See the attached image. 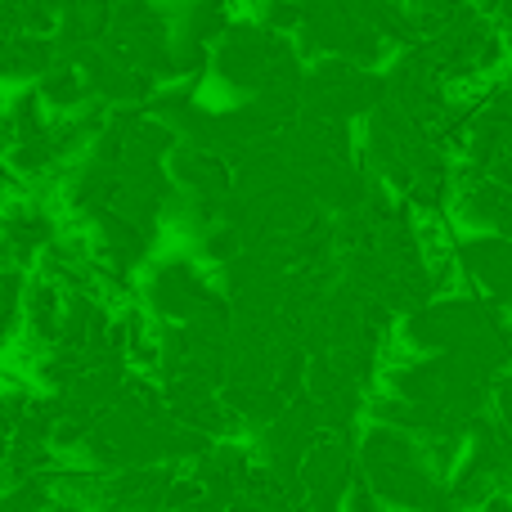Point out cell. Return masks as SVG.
Masks as SVG:
<instances>
[{
	"instance_id": "obj_1",
	"label": "cell",
	"mask_w": 512,
	"mask_h": 512,
	"mask_svg": "<svg viewBox=\"0 0 512 512\" xmlns=\"http://www.w3.org/2000/svg\"><path fill=\"white\" fill-rule=\"evenodd\" d=\"M216 297H221V288H212L207 270L185 252L158 256V261L149 265V274H144V310H149L162 328L198 319Z\"/></svg>"
}]
</instances>
